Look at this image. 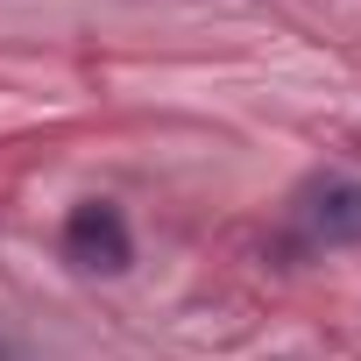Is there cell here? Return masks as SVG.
I'll return each instance as SVG.
<instances>
[{
    "label": "cell",
    "instance_id": "7a4b0ae2",
    "mask_svg": "<svg viewBox=\"0 0 361 361\" xmlns=\"http://www.w3.org/2000/svg\"><path fill=\"white\" fill-rule=\"evenodd\" d=\"M305 220L326 248H361V185L354 177H326L312 192V206H305Z\"/></svg>",
    "mask_w": 361,
    "mask_h": 361
},
{
    "label": "cell",
    "instance_id": "6da1fadb",
    "mask_svg": "<svg viewBox=\"0 0 361 361\" xmlns=\"http://www.w3.org/2000/svg\"><path fill=\"white\" fill-rule=\"evenodd\" d=\"M64 262H78V269H92V276H121V269L135 262V241H128L121 206H106V199L78 206V213L64 220Z\"/></svg>",
    "mask_w": 361,
    "mask_h": 361
},
{
    "label": "cell",
    "instance_id": "3957f363",
    "mask_svg": "<svg viewBox=\"0 0 361 361\" xmlns=\"http://www.w3.org/2000/svg\"><path fill=\"white\" fill-rule=\"evenodd\" d=\"M0 361H8V347H0Z\"/></svg>",
    "mask_w": 361,
    "mask_h": 361
}]
</instances>
